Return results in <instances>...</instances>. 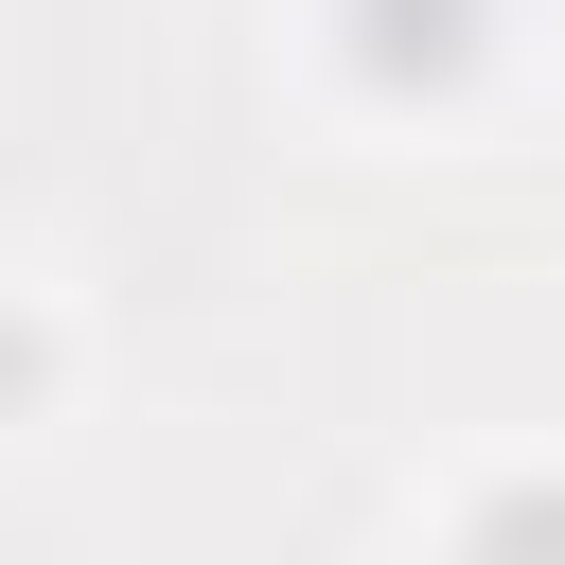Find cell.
I'll list each match as a JSON object with an SVG mask.
<instances>
[{"label":"cell","instance_id":"1","mask_svg":"<svg viewBox=\"0 0 565 565\" xmlns=\"http://www.w3.org/2000/svg\"><path fill=\"white\" fill-rule=\"evenodd\" d=\"M477 0H335V53H353V88L371 106H424V88H459L477 71Z\"/></svg>","mask_w":565,"mask_h":565},{"label":"cell","instance_id":"2","mask_svg":"<svg viewBox=\"0 0 565 565\" xmlns=\"http://www.w3.org/2000/svg\"><path fill=\"white\" fill-rule=\"evenodd\" d=\"M459 565H565V477H494L459 512Z\"/></svg>","mask_w":565,"mask_h":565},{"label":"cell","instance_id":"3","mask_svg":"<svg viewBox=\"0 0 565 565\" xmlns=\"http://www.w3.org/2000/svg\"><path fill=\"white\" fill-rule=\"evenodd\" d=\"M35 371H53V335H35V318H0V406H35Z\"/></svg>","mask_w":565,"mask_h":565}]
</instances>
